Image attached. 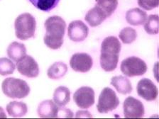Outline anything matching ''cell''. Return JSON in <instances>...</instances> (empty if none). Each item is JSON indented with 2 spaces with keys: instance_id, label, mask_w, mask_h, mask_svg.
<instances>
[{
  "instance_id": "obj_5",
  "label": "cell",
  "mask_w": 159,
  "mask_h": 119,
  "mask_svg": "<svg viewBox=\"0 0 159 119\" xmlns=\"http://www.w3.org/2000/svg\"><path fill=\"white\" fill-rule=\"evenodd\" d=\"M121 71L126 76L132 77L141 76L147 71V65L145 62L137 57H129L121 62Z\"/></svg>"
},
{
  "instance_id": "obj_22",
  "label": "cell",
  "mask_w": 159,
  "mask_h": 119,
  "mask_svg": "<svg viewBox=\"0 0 159 119\" xmlns=\"http://www.w3.org/2000/svg\"><path fill=\"white\" fill-rule=\"evenodd\" d=\"M34 6L39 10L49 12L58 6L60 0H29Z\"/></svg>"
},
{
  "instance_id": "obj_4",
  "label": "cell",
  "mask_w": 159,
  "mask_h": 119,
  "mask_svg": "<svg viewBox=\"0 0 159 119\" xmlns=\"http://www.w3.org/2000/svg\"><path fill=\"white\" fill-rule=\"evenodd\" d=\"M4 95L11 99H23L30 93V87L26 81L14 77L6 78L2 84Z\"/></svg>"
},
{
  "instance_id": "obj_17",
  "label": "cell",
  "mask_w": 159,
  "mask_h": 119,
  "mask_svg": "<svg viewBox=\"0 0 159 119\" xmlns=\"http://www.w3.org/2000/svg\"><path fill=\"white\" fill-rule=\"evenodd\" d=\"M7 55L10 59L17 63L26 55V48L23 43L15 41L7 48Z\"/></svg>"
},
{
  "instance_id": "obj_1",
  "label": "cell",
  "mask_w": 159,
  "mask_h": 119,
  "mask_svg": "<svg viewBox=\"0 0 159 119\" xmlns=\"http://www.w3.org/2000/svg\"><path fill=\"white\" fill-rule=\"evenodd\" d=\"M44 26L46 31L43 38L46 46L52 50L61 48L66 29L65 20L59 16H52L46 20Z\"/></svg>"
},
{
  "instance_id": "obj_23",
  "label": "cell",
  "mask_w": 159,
  "mask_h": 119,
  "mask_svg": "<svg viewBox=\"0 0 159 119\" xmlns=\"http://www.w3.org/2000/svg\"><path fill=\"white\" fill-rule=\"evenodd\" d=\"M144 29L150 35L158 33V16L157 14L149 15L144 23Z\"/></svg>"
},
{
  "instance_id": "obj_14",
  "label": "cell",
  "mask_w": 159,
  "mask_h": 119,
  "mask_svg": "<svg viewBox=\"0 0 159 119\" xmlns=\"http://www.w3.org/2000/svg\"><path fill=\"white\" fill-rule=\"evenodd\" d=\"M147 17L146 12L139 8L129 9L126 14V21L132 26H140L144 24Z\"/></svg>"
},
{
  "instance_id": "obj_15",
  "label": "cell",
  "mask_w": 159,
  "mask_h": 119,
  "mask_svg": "<svg viewBox=\"0 0 159 119\" xmlns=\"http://www.w3.org/2000/svg\"><path fill=\"white\" fill-rule=\"evenodd\" d=\"M107 18V17L105 14L98 6H95L89 10L85 15L84 19L89 26L96 27L99 26Z\"/></svg>"
},
{
  "instance_id": "obj_8",
  "label": "cell",
  "mask_w": 159,
  "mask_h": 119,
  "mask_svg": "<svg viewBox=\"0 0 159 119\" xmlns=\"http://www.w3.org/2000/svg\"><path fill=\"white\" fill-rule=\"evenodd\" d=\"M17 70L26 77L35 78L39 74V67L36 61L31 55H26L16 63Z\"/></svg>"
},
{
  "instance_id": "obj_16",
  "label": "cell",
  "mask_w": 159,
  "mask_h": 119,
  "mask_svg": "<svg viewBox=\"0 0 159 119\" xmlns=\"http://www.w3.org/2000/svg\"><path fill=\"white\" fill-rule=\"evenodd\" d=\"M111 84L119 94H130L133 90L130 80L124 76H115L111 79Z\"/></svg>"
},
{
  "instance_id": "obj_13",
  "label": "cell",
  "mask_w": 159,
  "mask_h": 119,
  "mask_svg": "<svg viewBox=\"0 0 159 119\" xmlns=\"http://www.w3.org/2000/svg\"><path fill=\"white\" fill-rule=\"evenodd\" d=\"M59 108L58 106L56 105L53 101L45 100L39 105L37 113L40 118H58Z\"/></svg>"
},
{
  "instance_id": "obj_2",
  "label": "cell",
  "mask_w": 159,
  "mask_h": 119,
  "mask_svg": "<svg viewBox=\"0 0 159 119\" xmlns=\"http://www.w3.org/2000/svg\"><path fill=\"white\" fill-rule=\"evenodd\" d=\"M121 48L119 40L115 36H108L101 45L100 65L105 72L114 71L119 62V54Z\"/></svg>"
},
{
  "instance_id": "obj_21",
  "label": "cell",
  "mask_w": 159,
  "mask_h": 119,
  "mask_svg": "<svg viewBox=\"0 0 159 119\" xmlns=\"http://www.w3.org/2000/svg\"><path fill=\"white\" fill-rule=\"evenodd\" d=\"M96 6H98L108 18L117 8L118 0H96Z\"/></svg>"
},
{
  "instance_id": "obj_29",
  "label": "cell",
  "mask_w": 159,
  "mask_h": 119,
  "mask_svg": "<svg viewBox=\"0 0 159 119\" xmlns=\"http://www.w3.org/2000/svg\"><path fill=\"white\" fill-rule=\"evenodd\" d=\"M0 118H7V116L6 114H5L4 109L2 107H1V106H0Z\"/></svg>"
},
{
  "instance_id": "obj_25",
  "label": "cell",
  "mask_w": 159,
  "mask_h": 119,
  "mask_svg": "<svg viewBox=\"0 0 159 119\" xmlns=\"http://www.w3.org/2000/svg\"><path fill=\"white\" fill-rule=\"evenodd\" d=\"M16 68L14 63L7 58H0V75H9L14 73Z\"/></svg>"
},
{
  "instance_id": "obj_11",
  "label": "cell",
  "mask_w": 159,
  "mask_h": 119,
  "mask_svg": "<svg viewBox=\"0 0 159 119\" xmlns=\"http://www.w3.org/2000/svg\"><path fill=\"white\" fill-rule=\"evenodd\" d=\"M137 94L146 101H151L156 100L157 98L158 90L157 86L151 79L143 78L138 82Z\"/></svg>"
},
{
  "instance_id": "obj_24",
  "label": "cell",
  "mask_w": 159,
  "mask_h": 119,
  "mask_svg": "<svg viewBox=\"0 0 159 119\" xmlns=\"http://www.w3.org/2000/svg\"><path fill=\"white\" fill-rule=\"evenodd\" d=\"M119 38L124 44H130L135 41L137 37V33L136 30L131 27H126L120 31L119 34Z\"/></svg>"
},
{
  "instance_id": "obj_20",
  "label": "cell",
  "mask_w": 159,
  "mask_h": 119,
  "mask_svg": "<svg viewBox=\"0 0 159 119\" xmlns=\"http://www.w3.org/2000/svg\"><path fill=\"white\" fill-rule=\"evenodd\" d=\"M68 72V66L62 62H56L49 67L47 71L48 77L51 79H59L63 77Z\"/></svg>"
},
{
  "instance_id": "obj_26",
  "label": "cell",
  "mask_w": 159,
  "mask_h": 119,
  "mask_svg": "<svg viewBox=\"0 0 159 119\" xmlns=\"http://www.w3.org/2000/svg\"><path fill=\"white\" fill-rule=\"evenodd\" d=\"M139 6L145 10H152L158 6V0H138Z\"/></svg>"
},
{
  "instance_id": "obj_18",
  "label": "cell",
  "mask_w": 159,
  "mask_h": 119,
  "mask_svg": "<svg viewBox=\"0 0 159 119\" xmlns=\"http://www.w3.org/2000/svg\"><path fill=\"white\" fill-rule=\"evenodd\" d=\"M6 110L11 117L20 118L26 115L28 111V107L24 102L14 101L7 104Z\"/></svg>"
},
{
  "instance_id": "obj_27",
  "label": "cell",
  "mask_w": 159,
  "mask_h": 119,
  "mask_svg": "<svg viewBox=\"0 0 159 119\" xmlns=\"http://www.w3.org/2000/svg\"><path fill=\"white\" fill-rule=\"evenodd\" d=\"M73 112L70 109L66 108H60L58 111V118H73Z\"/></svg>"
},
{
  "instance_id": "obj_19",
  "label": "cell",
  "mask_w": 159,
  "mask_h": 119,
  "mask_svg": "<svg viewBox=\"0 0 159 119\" xmlns=\"http://www.w3.org/2000/svg\"><path fill=\"white\" fill-rule=\"evenodd\" d=\"M70 100V91L66 86H58L53 93V101L59 107H63Z\"/></svg>"
},
{
  "instance_id": "obj_3",
  "label": "cell",
  "mask_w": 159,
  "mask_h": 119,
  "mask_svg": "<svg viewBox=\"0 0 159 119\" xmlns=\"http://www.w3.org/2000/svg\"><path fill=\"white\" fill-rule=\"evenodd\" d=\"M14 28L16 38L26 41L34 36L36 28V19L29 13L20 14L15 20Z\"/></svg>"
},
{
  "instance_id": "obj_9",
  "label": "cell",
  "mask_w": 159,
  "mask_h": 119,
  "mask_svg": "<svg viewBox=\"0 0 159 119\" xmlns=\"http://www.w3.org/2000/svg\"><path fill=\"white\" fill-rule=\"evenodd\" d=\"M73 99L79 108H89L94 104V89L89 86H82L74 93Z\"/></svg>"
},
{
  "instance_id": "obj_6",
  "label": "cell",
  "mask_w": 159,
  "mask_h": 119,
  "mask_svg": "<svg viewBox=\"0 0 159 119\" xmlns=\"http://www.w3.org/2000/svg\"><path fill=\"white\" fill-rule=\"evenodd\" d=\"M119 103L115 91L111 88L105 87L99 94L97 108L99 113H107L117 108Z\"/></svg>"
},
{
  "instance_id": "obj_28",
  "label": "cell",
  "mask_w": 159,
  "mask_h": 119,
  "mask_svg": "<svg viewBox=\"0 0 159 119\" xmlns=\"http://www.w3.org/2000/svg\"><path fill=\"white\" fill-rule=\"evenodd\" d=\"M76 118H82V117H89L92 118L93 116L89 114V112L88 111H80L76 113Z\"/></svg>"
},
{
  "instance_id": "obj_12",
  "label": "cell",
  "mask_w": 159,
  "mask_h": 119,
  "mask_svg": "<svg viewBox=\"0 0 159 119\" xmlns=\"http://www.w3.org/2000/svg\"><path fill=\"white\" fill-rule=\"evenodd\" d=\"M89 29L87 25L80 20L70 22L68 29V36L72 41H83L88 36Z\"/></svg>"
},
{
  "instance_id": "obj_10",
  "label": "cell",
  "mask_w": 159,
  "mask_h": 119,
  "mask_svg": "<svg viewBox=\"0 0 159 119\" xmlns=\"http://www.w3.org/2000/svg\"><path fill=\"white\" fill-rule=\"evenodd\" d=\"M93 64L92 57L88 53H78L72 55L70 65L74 71L85 73L90 70Z\"/></svg>"
},
{
  "instance_id": "obj_7",
  "label": "cell",
  "mask_w": 159,
  "mask_h": 119,
  "mask_svg": "<svg viewBox=\"0 0 159 119\" xmlns=\"http://www.w3.org/2000/svg\"><path fill=\"white\" fill-rule=\"evenodd\" d=\"M124 116L126 118H140L145 113L143 104L139 99L129 96L124 101Z\"/></svg>"
}]
</instances>
